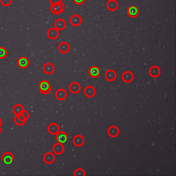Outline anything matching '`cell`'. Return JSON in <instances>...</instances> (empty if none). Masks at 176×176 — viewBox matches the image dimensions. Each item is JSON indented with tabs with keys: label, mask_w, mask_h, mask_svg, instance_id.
Listing matches in <instances>:
<instances>
[{
	"label": "cell",
	"mask_w": 176,
	"mask_h": 176,
	"mask_svg": "<svg viewBox=\"0 0 176 176\" xmlns=\"http://www.w3.org/2000/svg\"><path fill=\"white\" fill-rule=\"evenodd\" d=\"M39 89L42 94H49L51 91V86L47 80H41L39 83Z\"/></svg>",
	"instance_id": "cell-1"
},
{
	"label": "cell",
	"mask_w": 176,
	"mask_h": 176,
	"mask_svg": "<svg viewBox=\"0 0 176 176\" xmlns=\"http://www.w3.org/2000/svg\"><path fill=\"white\" fill-rule=\"evenodd\" d=\"M65 10V5L62 2L56 3V4H51L50 6V12L55 14V15H58L63 12Z\"/></svg>",
	"instance_id": "cell-2"
},
{
	"label": "cell",
	"mask_w": 176,
	"mask_h": 176,
	"mask_svg": "<svg viewBox=\"0 0 176 176\" xmlns=\"http://www.w3.org/2000/svg\"><path fill=\"white\" fill-rule=\"evenodd\" d=\"M13 160H14V157L11 152H5L2 155V160H3V163L6 164V165H11L13 163Z\"/></svg>",
	"instance_id": "cell-3"
},
{
	"label": "cell",
	"mask_w": 176,
	"mask_h": 176,
	"mask_svg": "<svg viewBox=\"0 0 176 176\" xmlns=\"http://www.w3.org/2000/svg\"><path fill=\"white\" fill-rule=\"evenodd\" d=\"M55 28L57 29L58 31H63L64 29L66 27V22L65 20L62 18H59L56 20V22L54 23Z\"/></svg>",
	"instance_id": "cell-4"
},
{
	"label": "cell",
	"mask_w": 176,
	"mask_h": 176,
	"mask_svg": "<svg viewBox=\"0 0 176 176\" xmlns=\"http://www.w3.org/2000/svg\"><path fill=\"white\" fill-rule=\"evenodd\" d=\"M52 151H53L54 154L56 155H61L65 151V147L62 143L57 142L56 144H54L53 147H52Z\"/></svg>",
	"instance_id": "cell-5"
},
{
	"label": "cell",
	"mask_w": 176,
	"mask_h": 176,
	"mask_svg": "<svg viewBox=\"0 0 176 176\" xmlns=\"http://www.w3.org/2000/svg\"><path fill=\"white\" fill-rule=\"evenodd\" d=\"M59 132H60V126L57 123H50L48 126V132L50 135H56Z\"/></svg>",
	"instance_id": "cell-6"
},
{
	"label": "cell",
	"mask_w": 176,
	"mask_h": 176,
	"mask_svg": "<svg viewBox=\"0 0 176 176\" xmlns=\"http://www.w3.org/2000/svg\"><path fill=\"white\" fill-rule=\"evenodd\" d=\"M69 89L70 93H72L74 94H78L80 91V89H81V86L79 85L78 82H73L71 83L70 85H69Z\"/></svg>",
	"instance_id": "cell-7"
},
{
	"label": "cell",
	"mask_w": 176,
	"mask_h": 176,
	"mask_svg": "<svg viewBox=\"0 0 176 176\" xmlns=\"http://www.w3.org/2000/svg\"><path fill=\"white\" fill-rule=\"evenodd\" d=\"M122 79H123V80L125 82V83L129 84V83L132 82V80H133V79H134V75H133L132 72L126 70V71H125V72L123 74V75H122Z\"/></svg>",
	"instance_id": "cell-8"
},
{
	"label": "cell",
	"mask_w": 176,
	"mask_h": 176,
	"mask_svg": "<svg viewBox=\"0 0 176 176\" xmlns=\"http://www.w3.org/2000/svg\"><path fill=\"white\" fill-rule=\"evenodd\" d=\"M58 50L60 51V53L62 54H66L68 53L70 50V46L68 42H61L60 43V45L58 46Z\"/></svg>",
	"instance_id": "cell-9"
},
{
	"label": "cell",
	"mask_w": 176,
	"mask_h": 176,
	"mask_svg": "<svg viewBox=\"0 0 176 176\" xmlns=\"http://www.w3.org/2000/svg\"><path fill=\"white\" fill-rule=\"evenodd\" d=\"M56 99L60 101L65 100L67 98V92L64 88H59L56 92Z\"/></svg>",
	"instance_id": "cell-10"
},
{
	"label": "cell",
	"mask_w": 176,
	"mask_h": 176,
	"mask_svg": "<svg viewBox=\"0 0 176 176\" xmlns=\"http://www.w3.org/2000/svg\"><path fill=\"white\" fill-rule=\"evenodd\" d=\"M119 128L116 126H111L107 129V134L111 137H117V136L119 135Z\"/></svg>",
	"instance_id": "cell-11"
},
{
	"label": "cell",
	"mask_w": 176,
	"mask_h": 176,
	"mask_svg": "<svg viewBox=\"0 0 176 176\" xmlns=\"http://www.w3.org/2000/svg\"><path fill=\"white\" fill-rule=\"evenodd\" d=\"M56 160V157H55V155L52 153V152H47L43 156V160H44L45 163L48 164V165H50V164L54 163V161Z\"/></svg>",
	"instance_id": "cell-12"
},
{
	"label": "cell",
	"mask_w": 176,
	"mask_h": 176,
	"mask_svg": "<svg viewBox=\"0 0 176 176\" xmlns=\"http://www.w3.org/2000/svg\"><path fill=\"white\" fill-rule=\"evenodd\" d=\"M117 78V73L113 70V69H108L105 73V79H107V81L112 82L114 81Z\"/></svg>",
	"instance_id": "cell-13"
},
{
	"label": "cell",
	"mask_w": 176,
	"mask_h": 176,
	"mask_svg": "<svg viewBox=\"0 0 176 176\" xmlns=\"http://www.w3.org/2000/svg\"><path fill=\"white\" fill-rule=\"evenodd\" d=\"M18 65L21 69H26L29 66V60L27 57H20L18 60Z\"/></svg>",
	"instance_id": "cell-14"
},
{
	"label": "cell",
	"mask_w": 176,
	"mask_h": 176,
	"mask_svg": "<svg viewBox=\"0 0 176 176\" xmlns=\"http://www.w3.org/2000/svg\"><path fill=\"white\" fill-rule=\"evenodd\" d=\"M96 94V89L93 86H87L85 88V95L87 98L94 97Z\"/></svg>",
	"instance_id": "cell-15"
},
{
	"label": "cell",
	"mask_w": 176,
	"mask_h": 176,
	"mask_svg": "<svg viewBox=\"0 0 176 176\" xmlns=\"http://www.w3.org/2000/svg\"><path fill=\"white\" fill-rule=\"evenodd\" d=\"M56 136L57 142H60V143L63 144L68 141V136L65 132H59Z\"/></svg>",
	"instance_id": "cell-16"
},
{
	"label": "cell",
	"mask_w": 176,
	"mask_h": 176,
	"mask_svg": "<svg viewBox=\"0 0 176 176\" xmlns=\"http://www.w3.org/2000/svg\"><path fill=\"white\" fill-rule=\"evenodd\" d=\"M149 75L153 78H157L160 75V69L158 66H151L149 69Z\"/></svg>",
	"instance_id": "cell-17"
},
{
	"label": "cell",
	"mask_w": 176,
	"mask_h": 176,
	"mask_svg": "<svg viewBox=\"0 0 176 176\" xmlns=\"http://www.w3.org/2000/svg\"><path fill=\"white\" fill-rule=\"evenodd\" d=\"M73 143L75 146H82L85 143V138L81 135H76L73 138Z\"/></svg>",
	"instance_id": "cell-18"
},
{
	"label": "cell",
	"mask_w": 176,
	"mask_h": 176,
	"mask_svg": "<svg viewBox=\"0 0 176 176\" xmlns=\"http://www.w3.org/2000/svg\"><path fill=\"white\" fill-rule=\"evenodd\" d=\"M70 23L71 25L75 26V27H78L82 23V18L81 17L78 15V14H75L70 18Z\"/></svg>",
	"instance_id": "cell-19"
},
{
	"label": "cell",
	"mask_w": 176,
	"mask_h": 176,
	"mask_svg": "<svg viewBox=\"0 0 176 176\" xmlns=\"http://www.w3.org/2000/svg\"><path fill=\"white\" fill-rule=\"evenodd\" d=\"M47 37L50 40H55L59 37V31L55 27L50 28L47 31Z\"/></svg>",
	"instance_id": "cell-20"
},
{
	"label": "cell",
	"mask_w": 176,
	"mask_h": 176,
	"mask_svg": "<svg viewBox=\"0 0 176 176\" xmlns=\"http://www.w3.org/2000/svg\"><path fill=\"white\" fill-rule=\"evenodd\" d=\"M127 14L130 18H136L139 14V9L136 6H131L127 9Z\"/></svg>",
	"instance_id": "cell-21"
},
{
	"label": "cell",
	"mask_w": 176,
	"mask_h": 176,
	"mask_svg": "<svg viewBox=\"0 0 176 176\" xmlns=\"http://www.w3.org/2000/svg\"><path fill=\"white\" fill-rule=\"evenodd\" d=\"M88 75L91 76L92 78H98L100 75V69L97 66H93L88 69Z\"/></svg>",
	"instance_id": "cell-22"
},
{
	"label": "cell",
	"mask_w": 176,
	"mask_h": 176,
	"mask_svg": "<svg viewBox=\"0 0 176 176\" xmlns=\"http://www.w3.org/2000/svg\"><path fill=\"white\" fill-rule=\"evenodd\" d=\"M43 71L46 75H51L55 71V66L51 63H46L43 66Z\"/></svg>",
	"instance_id": "cell-23"
},
{
	"label": "cell",
	"mask_w": 176,
	"mask_h": 176,
	"mask_svg": "<svg viewBox=\"0 0 176 176\" xmlns=\"http://www.w3.org/2000/svg\"><path fill=\"white\" fill-rule=\"evenodd\" d=\"M107 8L109 11H116L118 8V3L116 0H108L107 3Z\"/></svg>",
	"instance_id": "cell-24"
},
{
	"label": "cell",
	"mask_w": 176,
	"mask_h": 176,
	"mask_svg": "<svg viewBox=\"0 0 176 176\" xmlns=\"http://www.w3.org/2000/svg\"><path fill=\"white\" fill-rule=\"evenodd\" d=\"M23 110H24V107L22 106V104H16L13 108V113L15 116H17V115H18V114L22 113Z\"/></svg>",
	"instance_id": "cell-25"
},
{
	"label": "cell",
	"mask_w": 176,
	"mask_h": 176,
	"mask_svg": "<svg viewBox=\"0 0 176 176\" xmlns=\"http://www.w3.org/2000/svg\"><path fill=\"white\" fill-rule=\"evenodd\" d=\"M85 174H86V173H85V171L83 169H77V170H75V173H74V175L75 176H79V175H81V176H85Z\"/></svg>",
	"instance_id": "cell-26"
},
{
	"label": "cell",
	"mask_w": 176,
	"mask_h": 176,
	"mask_svg": "<svg viewBox=\"0 0 176 176\" xmlns=\"http://www.w3.org/2000/svg\"><path fill=\"white\" fill-rule=\"evenodd\" d=\"M8 55V51L4 47H0V59H4Z\"/></svg>",
	"instance_id": "cell-27"
},
{
	"label": "cell",
	"mask_w": 176,
	"mask_h": 176,
	"mask_svg": "<svg viewBox=\"0 0 176 176\" xmlns=\"http://www.w3.org/2000/svg\"><path fill=\"white\" fill-rule=\"evenodd\" d=\"M14 123H15V124L18 125V126H22V125H24V123H25L26 122L22 121L18 116H15V117H14Z\"/></svg>",
	"instance_id": "cell-28"
},
{
	"label": "cell",
	"mask_w": 176,
	"mask_h": 176,
	"mask_svg": "<svg viewBox=\"0 0 176 176\" xmlns=\"http://www.w3.org/2000/svg\"><path fill=\"white\" fill-rule=\"evenodd\" d=\"M12 2H13V0H0L1 4H2L3 6L5 7H8L9 6V5H11Z\"/></svg>",
	"instance_id": "cell-29"
},
{
	"label": "cell",
	"mask_w": 176,
	"mask_h": 176,
	"mask_svg": "<svg viewBox=\"0 0 176 176\" xmlns=\"http://www.w3.org/2000/svg\"><path fill=\"white\" fill-rule=\"evenodd\" d=\"M21 114H22V116H23V117L25 118V120H26V122L28 120V118H29V113H28V112L27 111H26L25 109L24 110L22 111V113H21Z\"/></svg>",
	"instance_id": "cell-30"
},
{
	"label": "cell",
	"mask_w": 176,
	"mask_h": 176,
	"mask_svg": "<svg viewBox=\"0 0 176 176\" xmlns=\"http://www.w3.org/2000/svg\"><path fill=\"white\" fill-rule=\"evenodd\" d=\"M85 2V0H74V3L77 4V5H82Z\"/></svg>",
	"instance_id": "cell-31"
},
{
	"label": "cell",
	"mask_w": 176,
	"mask_h": 176,
	"mask_svg": "<svg viewBox=\"0 0 176 176\" xmlns=\"http://www.w3.org/2000/svg\"><path fill=\"white\" fill-rule=\"evenodd\" d=\"M61 2V0H50V3L51 4H56V3H58Z\"/></svg>",
	"instance_id": "cell-32"
},
{
	"label": "cell",
	"mask_w": 176,
	"mask_h": 176,
	"mask_svg": "<svg viewBox=\"0 0 176 176\" xmlns=\"http://www.w3.org/2000/svg\"><path fill=\"white\" fill-rule=\"evenodd\" d=\"M17 116L19 118H20V119L22 120V121H24V122H26L25 118L23 117V116H22V114H21V113H20V114H18V115H17Z\"/></svg>",
	"instance_id": "cell-33"
},
{
	"label": "cell",
	"mask_w": 176,
	"mask_h": 176,
	"mask_svg": "<svg viewBox=\"0 0 176 176\" xmlns=\"http://www.w3.org/2000/svg\"><path fill=\"white\" fill-rule=\"evenodd\" d=\"M2 124H3V121H2V119L0 118V127L2 126Z\"/></svg>",
	"instance_id": "cell-34"
},
{
	"label": "cell",
	"mask_w": 176,
	"mask_h": 176,
	"mask_svg": "<svg viewBox=\"0 0 176 176\" xmlns=\"http://www.w3.org/2000/svg\"><path fill=\"white\" fill-rule=\"evenodd\" d=\"M0 134H1V127H0Z\"/></svg>",
	"instance_id": "cell-35"
}]
</instances>
